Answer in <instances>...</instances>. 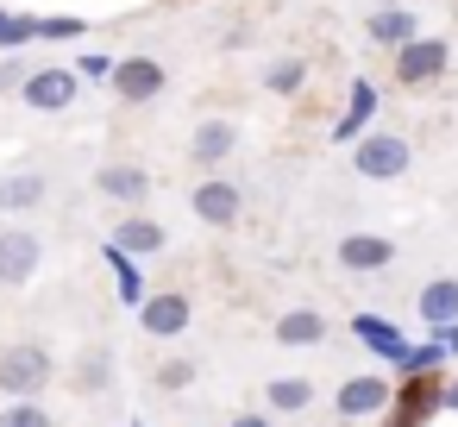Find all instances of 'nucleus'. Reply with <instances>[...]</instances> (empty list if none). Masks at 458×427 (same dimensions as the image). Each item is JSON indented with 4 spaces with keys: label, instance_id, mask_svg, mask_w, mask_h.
Returning <instances> with one entry per match:
<instances>
[{
    "label": "nucleus",
    "instance_id": "2eb2a0df",
    "mask_svg": "<svg viewBox=\"0 0 458 427\" xmlns=\"http://www.w3.org/2000/svg\"><path fill=\"white\" fill-rule=\"evenodd\" d=\"M95 189H101L107 201H120V208H139V201L151 195V170H145V164H107V170L95 176Z\"/></svg>",
    "mask_w": 458,
    "mask_h": 427
},
{
    "label": "nucleus",
    "instance_id": "f03ea898",
    "mask_svg": "<svg viewBox=\"0 0 458 427\" xmlns=\"http://www.w3.org/2000/svg\"><path fill=\"white\" fill-rule=\"evenodd\" d=\"M51 352L45 346H7V352H0V396H13V402H38V389L51 383Z\"/></svg>",
    "mask_w": 458,
    "mask_h": 427
},
{
    "label": "nucleus",
    "instance_id": "ddd939ff",
    "mask_svg": "<svg viewBox=\"0 0 458 427\" xmlns=\"http://www.w3.org/2000/svg\"><path fill=\"white\" fill-rule=\"evenodd\" d=\"M233 151H239V126H233V120H201V126L189 132V164H201V170L226 164Z\"/></svg>",
    "mask_w": 458,
    "mask_h": 427
},
{
    "label": "nucleus",
    "instance_id": "72a5a7b5",
    "mask_svg": "<svg viewBox=\"0 0 458 427\" xmlns=\"http://www.w3.org/2000/svg\"><path fill=\"white\" fill-rule=\"evenodd\" d=\"M7 26H13V13H7V7H0V38H7Z\"/></svg>",
    "mask_w": 458,
    "mask_h": 427
},
{
    "label": "nucleus",
    "instance_id": "b1692460",
    "mask_svg": "<svg viewBox=\"0 0 458 427\" xmlns=\"http://www.w3.org/2000/svg\"><path fill=\"white\" fill-rule=\"evenodd\" d=\"M301 82H308V64H301V57H276V64L264 70V89H270V95H301Z\"/></svg>",
    "mask_w": 458,
    "mask_h": 427
},
{
    "label": "nucleus",
    "instance_id": "dca6fc26",
    "mask_svg": "<svg viewBox=\"0 0 458 427\" xmlns=\"http://www.w3.org/2000/svg\"><path fill=\"white\" fill-rule=\"evenodd\" d=\"M364 32H370V45H383V51H402L408 38H420V26H414V13L408 7H389V0H383V7L364 20Z\"/></svg>",
    "mask_w": 458,
    "mask_h": 427
},
{
    "label": "nucleus",
    "instance_id": "c85d7f7f",
    "mask_svg": "<svg viewBox=\"0 0 458 427\" xmlns=\"http://www.w3.org/2000/svg\"><path fill=\"white\" fill-rule=\"evenodd\" d=\"M76 70H82V82H114V57H101V51H89Z\"/></svg>",
    "mask_w": 458,
    "mask_h": 427
},
{
    "label": "nucleus",
    "instance_id": "4be33fe9",
    "mask_svg": "<svg viewBox=\"0 0 458 427\" xmlns=\"http://www.w3.org/2000/svg\"><path fill=\"white\" fill-rule=\"evenodd\" d=\"M107 383H114V346H89V352L76 358V389H82V396H89V389L101 396Z\"/></svg>",
    "mask_w": 458,
    "mask_h": 427
},
{
    "label": "nucleus",
    "instance_id": "473e14b6",
    "mask_svg": "<svg viewBox=\"0 0 458 427\" xmlns=\"http://www.w3.org/2000/svg\"><path fill=\"white\" fill-rule=\"evenodd\" d=\"M445 408H458V383H445Z\"/></svg>",
    "mask_w": 458,
    "mask_h": 427
},
{
    "label": "nucleus",
    "instance_id": "f257e3e1",
    "mask_svg": "<svg viewBox=\"0 0 458 427\" xmlns=\"http://www.w3.org/2000/svg\"><path fill=\"white\" fill-rule=\"evenodd\" d=\"M408 164H414V145L402 132H364L352 145V170L364 183H395V176H408Z\"/></svg>",
    "mask_w": 458,
    "mask_h": 427
},
{
    "label": "nucleus",
    "instance_id": "5701e85b",
    "mask_svg": "<svg viewBox=\"0 0 458 427\" xmlns=\"http://www.w3.org/2000/svg\"><path fill=\"white\" fill-rule=\"evenodd\" d=\"M107 264H114V277H120V302H126V308H145V295H151V289H145V277H139L132 252H120V245L107 239Z\"/></svg>",
    "mask_w": 458,
    "mask_h": 427
},
{
    "label": "nucleus",
    "instance_id": "9b49d317",
    "mask_svg": "<svg viewBox=\"0 0 458 427\" xmlns=\"http://www.w3.org/2000/svg\"><path fill=\"white\" fill-rule=\"evenodd\" d=\"M389 402H395V383H383V377H345V383H339V396H333V408H339L345 421L383 414Z\"/></svg>",
    "mask_w": 458,
    "mask_h": 427
},
{
    "label": "nucleus",
    "instance_id": "a211bd4d",
    "mask_svg": "<svg viewBox=\"0 0 458 427\" xmlns=\"http://www.w3.org/2000/svg\"><path fill=\"white\" fill-rule=\"evenodd\" d=\"M414 314H420L427 327H445V320H458V277H433V283L414 295Z\"/></svg>",
    "mask_w": 458,
    "mask_h": 427
},
{
    "label": "nucleus",
    "instance_id": "6e6552de",
    "mask_svg": "<svg viewBox=\"0 0 458 427\" xmlns=\"http://www.w3.org/2000/svg\"><path fill=\"white\" fill-rule=\"evenodd\" d=\"M164 82H170V70H164L157 57H120V64H114V95H120V101H157Z\"/></svg>",
    "mask_w": 458,
    "mask_h": 427
},
{
    "label": "nucleus",
    "instance_id": "f3484780",
    "mask_svg": "<svg viewBox=\"0 0 458 427\" xmlns=\"http://www.w3.org/2000/svg\"><path fill=\"white\" fill-rule=\"evenodd\" d=\"M114 245H120V252H132V258H151V252H164V245H170V233H164L151 214H126V220L114 226Z\"/></svg>",
    "mask_w": 458,
    "mask_h": 427
},
{
    "label": "nucleus",
    "instance_id": "20e7f679",
    "mask_svg": "<svg viewBox=\"0 0 458 427\" xmlns=\"http://www.w3.org/2000/svg\"><path fill=\"white\" fill-rule=\"evenodd\" d=\"M445 64H452V45L445 38H408L395 51V82L402 89H427V82L445 76Z\"/></svg>",
    "mask_w": 458,
    "mask_h": 427
},
{
    "label": "nucleus",
    "instance_id": "c756f323",
    "mask_svg": "<svg viewBox=\"0 0 458 427\" xmlns=\"http://www.w3.org/2000/svg\"><path fill=\"white\" fill-rule=\"evenodd\" d=\"M26 76H32V70H26L20 57H7V64H0V95H20V89H26Z\"/></svg>",
    "mask_w": 458,
    "mask_h": 427
},
{
    "label": "nucleus",
    "instance_id": "bb28decb",
    "mask_svg": "<svg viewBox=\"0 0 458 427\" xmlns=\"http://www.w3.org/2000/svg\"><path fill=\"white\" fill-rule=\"evenodd\" d=\"M0 427H51V414L38 402H13V408H0Z\"/></svg>",
    "mask_w": 458,
    "mask_h": 427
},
{
    "label": "nucleus",
    "instance_id": "9d476101",
    "mask_svg": "<svg viewBox=\"0 0 458 427\" xmlns=\"http://www.w3.org/2000/svg\"><path fill=\"white\" fill-rule=\"evenodd\" d=\"M389 264H395V239H383V233H345L339 239V270L370 277V270H389Z\"/></svg>",
    "mask_w": 458,
    "mask_h": 427
},
{
    "label": "nucleus",
    "instance_id": "2f4dec72",
    "mask_svg": "<svg viewBox=\"0 0 458 427\" xmlns=\"http://www.w3.org/2000/svg\"><path fill=\"white\" fill-rule=\"evenodd\" d=\"M233 427H270V414H239Z\"/></svg>",
    "mask_w": 458,
    "mask_h": 427
},
{
    "label": "nucleus",
    "instance_id": "7ed1b4c3",
    "mask_svg": "<svg viewBox=\"0 0 458 427\" xmlns=\"http://www.w3.org/2000/svg\"><path fill=\"white\" fill-rule=\"evenodd\" d=\"M439 408H445V377H439V371H408V377L395 383L389 427H427Z\"/></svg>",
    "mask_w": 458,
    "mask_h": 427
},
{
    "label": "nucleus",
    "instance_id": "a878e982",
    "mask_svg": "<svg viewBox=\"0 0 458 427\" xmlns=\"http://www.w3.org/2000/svg\"><path fill=\"white\" fill-rule=\"evenodd\" d=\"M82 32H89V26H82L76 13H57V20H38V38H45V45H70V38H82Z\"/></svg>",
    "mask_w": 458,
    "mask_h": 427
},
{
    "label": "nucleus",
    "instance_id": "423d86ee",
    "mask_svg": "<svg viewBox=\"0 0 458 427\" xmlns=\"http://www.w3.org/2000/svg\"><path fill=\"white\" fill-rule=\"evenodd\" d=\"M76 89H82V70H32L26 76V89H20V101L32 107V114H64L70 101H76Z\"/></svg>",
    "mask_w": 458,
    "mask_h": 427
},
{
    "label": "nucleus",
    "instance_id": "f8f14e48",
    "mask_svg": "<svg viewBox=\"0 0 458 427\" xmlns=\"http://www.w3.org/2000/svg\"><path fill=\"white\" fill-rule=\"evenodd\" d=\"M352 333H358L364 352H377V358L395 364V371H402V358H408V346H414V339H402V327L383 320V314H352Z\"/></svg>",
    "mask_w": 458,
    "mask_h": 427
},
{
    "label": "nucleus",
    "instance_id": "393cba45",
    "mask_svg": "<svg viewBox=\"0 0 458 427\" xmlns=\"http://www.w3.org/2000/svg\"><path fill=\"white\" fill-rule=\"evenodd\" d=\"M445 358H452V352H445L439 339H420V346H408V358H402V377H408V371H445Z\"/></svg>",
    "mask_w": 458,
    "mask_h": 427
},
{
    "label": "nucleus",
    "instance_id": "412c9836",
    "mask_svg": "<svg viewBox=\"0 0 458 427\" xmlns=\"http://www.w3.org/2000/svg\"><path fill=\"white\" fill-rule=\"evenodd\" d=\"M264 402H270V414H301L314 402V383L308 377H270L264 383Z\"/></svg>",
    "mask_w": 458,
    "mask_h": 427
},
{
    "label": "nucleus",
    "instance_id": "4468645a",
    "mask_svg": "<svg viewBox=\"0 0 458 427\" xmlns=\"http://www.w3.org/2000/svg\"><path fill=\"white\" fill-rule=\"evenodd\" d=\"M370 114H377V82H352V95H345V114L333 120V145H358L364 132H370Z\"/></svg>",
    "mask_w": 458,
    "mask_h": 427
},
{
    "label": "nucleus",
    "instance_id": "0eeeda50",
    "mask_svg": "<svg viewBox=\"0 0 458 427\" xmlns=\"http://www.w3.org/2000/svg\"><path fill=\"white\" fill-rule=\"evenodd\" d=\"M189 295L182 289H157V295H145V308H139V327L151 333V339H182L189 333Z\"/></svg>",
    "mask_w": 458,
    "mask_h": 427
},
{
    "label": "nucleus",
    "instance_id": "39448f33",
    "mask_svg": "<svg viewBox=\"0 0 458 427\" xmlns=\"http://www.w3.org/2000/svg\"><path fill=\"white\" fill-rule=\"evenodd\" d=\"M38 258H45V245H38L32 226H0V283H7V289L32 283L38 277Z\"/></svg>",
    "mask_w": 458,
    "mask_h": 427
},
{
    "label": "nucleus",
    "instance_id": "cd10ccee",
    "mask_svg": "<svg viewBox=\"0 0 458 427\" xmlns=\"http://www.w3.org/2000/svg\"><path fill=\"white\" fill-rule=\"evenodd\" d=\"M189 383H195V364H189V358L157 364V389H189Z\"/></svg>",
    "mask_w": 458,
    "mask_h": 427
},
{
    "label": "nucleus",
    "instance_id": "aec40b11",
    "mask_svg": "<svg viewBox=\"0 0 458 427\" xmlns=\"http://www.w3.org/2000/svg\"><path fill=\"white\" fill-rule=\"evenodd\" d=\"M276 339H283V346H320V339H327V314H320V308H289V314L276 320Z\"/></svg>",
    "mask_w": 458,
    "mask_h": 427
},
{
    "label": "nucleus",
    "instance_id": "6ab92c4d",
    "mask_svg": "<svg viewBox=\"0 0 458 427\" xmlns=\"http://www.w3.org/2000/svg\"><path fill=\"white\" fill-rule=\"evenodd\" d=\"M45 195H51V183L32 176V170L0 176V214H32V208H45Z\"/></svg>",
    "mask_w": 458,
    "mask_h": 427
},
{
    "label": "nucleus",
    "instance_id": "7c9ffc66",
    "mask_svg": "<svg viewBox=\"0 0 458 427\" xmlns=\"http://www.w3.org/2000/svg\"><path fill=\"white\" fill-rule=\"evenodd\" d=\"M433 339H439V346H445V352L458 358V320H445V327H433Z\"/></svg>",
    "mask_w": 458,
    "mask_h": 427
},
{
    "label": "nucleus",
    "instance_id": "1a4fd4ad",
    "mask_svg": "<svg viewBox=\"0 0 458 427\" xmlns=\"http://www.w3.org/2000/svg\"><path fill=\"white\" fill-rule=\"evenodd\" d=\"M189 208H195V220H208V226H239V208H245V195H239V183H226V176H208V183H195Z\"/></svg>",
    "mask_w": 458,
    "mask_h": 427
}]
</instances>
